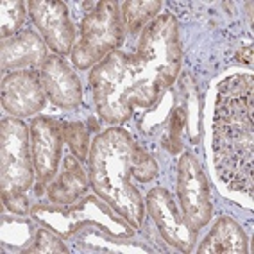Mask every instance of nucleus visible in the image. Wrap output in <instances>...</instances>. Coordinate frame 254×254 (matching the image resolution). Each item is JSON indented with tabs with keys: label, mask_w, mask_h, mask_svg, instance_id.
Here are the masks:
<instances>
[{
	"label": "nucleus",
	"mask_w": 254,
	"mask_h": 254,
	"mask_svg": "<svg viewBox=\"0 0 254 254\" xmlns=\"http://www.w3.org/2000/svg\"><path fill=\"white\" fill-rule=\"evenodd\" d=\"M90 183L106 204L134 229L141 227L145 206L132 177L147 183L158 176V163L122 127H109L91 143Z\"/></svg>",
	"instance_id": "1"
},
{
	"label": "nucleus",
	"mask_w": 254,
	"mask_h": 254,
	"mask_svg": "<svg viewBox=\"0 0 254 254\" xmlns=\"http://www.w3.org/2000/svg\"><path fill=\"white\" fill-rule=\"evenodd\" d=\"M213 163L227 188L253 199L254 79L233 75L220 84L213 115Z\"/></svg>",
	"instance_id": "2"
},
{
	"label": "nucleus",
	"mask_w": 254,
	"mask_h": 254,
	"mask_svg": "<svg viewBox=\"0 0 254 254\" xmlns=\"http://www.w3.org/2000/svg\"><path fill=\"white\" fill-rule=\"evenodd\" d=\"M134 102L149 108L176 81L181 68V43L172 14H161L141 32L136 54H127Z\"/></svg>",
	"instance_id": "3"
},
{
	"label": "nucleus",
	"mask_w": 254,
	"mask_h": 254,
	"mask_svg": "<svg viewBox=\"0 0 254 254\" xmlns=\"http://www.w3.org/2000/svg\"><path fill=\"white\" fill-rule=\"evenodd\" d=\"M32 217L41 226L49 227L59 236L75 235L84 226L95 224L106 235L113 238H129L134 235V227L120 215H113V208L106 202H100L97 197L86 199L75 206H36L32 208Z\"/></svg>",
	"instance_id": "4"
},
{
	"label": "nucleus",
	"mask_w": 254,
	"mask_h": 254,
	"mask_svg": "<svg viewBox=\"0 0 254 254\" xmlns=\"http://www.w3.org/2000/svg\"><path fill=\"white\" fill-rule=\"evenodd\" d=\"M90 81L100 117L109 124L126 122L136 108L127 54H108L91 72Z\"/></svg>",
	"instance_id": "5"
},
{
	"label": "nucleus",
	"mask_w": 254,
	"mask_h": 254,
	"mask_svg": "<svg viewBox=\"0 0 254 254\" xmlns=\"http://www.w3.org/2000/svg\"><path fill=\"white\" fill-rule=\"evenodd\" d=\"M118 2H97L81 23V40L73 47L72 61L79 70L100 63L124 40V22Z\"/></svg>",
	"instance_id": "6"
},
{
	"label": "nucleus",
	"mask_w": 254,
	"mask_h": 254,
	"mask_svg": "<svg viewBox=\"0 0 254 254\" xmlns=\"http://www.w3.org/2000/svg\"><path fill=\"white\" fill-rule=\"evenodd\" d=\"M34 161L31 129L16 118H4L0 127V190L2 199L23 195L32 186Z\"/></svg>",
	"instance_id": "7"
},
{
	"label": "nucleus",
	"mask_w": 254,
	"mask_h": 254,
	"mask_svg": "<svg viewBox=\"0 0 254 254\" xmlns=\"http://www.w3.org/2000/svg\"><path fill=\"white\" fill-rule=\"evenodd\" d=\"M177 195L181 200V213L191 229H200L209 222L213 213L209 185L195 154L185 152L179 161Z\"/></svg>",
	"instance_id": "8"
},
{
	"label": "nucleus",
	"mask_w": 254,
	"mask_h": 254,
	"mask_svg": "<svg viewBox=\"0 0 254 254\" xmlns=\"http://www.w3.org/2000/svg\"><path fill=\"white\" fill-rule=\"evenodd\" d=\"M63 124L52 117H36L31 124V152L40 185L56 176L63 149Z\"/></svg>",
	"instance_id": "9"
},
{
	"label": "nucleus",
	"mask_w": 254,
	"mask_h": 254,
	"mask_svg": "<svg viewBox=\"0 0 254 254\" xmlns=\"http://www.w3.org/2000/svg\"><path fill=\"white\" fill-rule=\"evenodd\" d=\"M27 5L47 45L56 54H68L75 41V29L70 20L68 7L59 0H31Z\"/></svg>",
	"instance_id": "10"
},
{
	"label": "nucleus",
	"mask_w": 254,
	"mask_h": 254,
	"mask_svg": "<svg viewBox=\"0 0 254 254\" xmlns=\"http://www.w3.org/2000/svg\"><path fill=\"white\" fill-rule=\"evenodd\" d=\"M47 93L38 70H18L2 81V106L13 117H31L45 108Z\"/></svg>",
	"instance_id": "11"
},
{
	"label": "nucleus",
	"mask_w": 254,
	"mask_h": 254,
	"mask_svg": "<svg viewBox=\"0 0 254 254\" xmlns=\"http://www.w3.org/2000/svg\"><path fill=\"white\" fill-rule=\"evenodd\" d=\"M147 208L168 244L177 247L181 253H190L193 249L197 231L185 222L183 215L177 213V206L168 190L152 188L147 195Z\"/></svg>",
	"instance_id": "12"
},
{
	"label": "nucleus",
	"mask_w": 254,
	"mask_h": 254,
	"mask_svg": "<svg viewBox=\"0 0 254 254\" xmlns=\"http://www.w3.org/2000/svg\"><path fill=\"white\" fill-rule=\"evenodd\" d=\"M41 84L50 102L63 109H73L82 102V84L59 56H49L40 68Z\"/></svg>",
	"instance_id": "13"
},
{
	"label": "nucleus",
	"mask_w": 254,
	"mask_h": 254,
	"mask_svg": "<svg viewBox=\"0 0 254 254\" xmlns=\"http://www.w3.org/2000/svg\"><path fill=\"white\" fill-rule=\"evenodd\" d=\"M2 70L18 72L27 68H40L47 56V49L41 38L32 31H22L14 36L2 40Z\"/></svg>",
	"instance_id": "14"
},
{
	"label": "nucleus",
	"mask_w": 254,
	"mask_h": 254,
	"mask_svg": "<svg viewBox=\"0 0 254 254\" xmlns=\"http://www.w3.org/2000/svg\"><path fill=\"white\" fill-rule=\"evenodd\" d=\"M200 254H244L249 253V242L244 229L229 217L218 218L213 229L199 247Z\"/></svg>",
	"instance_id": "15"
},
{
	"label": "nucleus",
	"mask_w": 254,
	"mask_h": 254,
	"mask_svg": "<svg viewBox=\"0 0 254 254\" xmlns=\"http://www.w3.org/2000/svg\"><path fill=\"white\" fill-rule=\"evenodd\" d=\"M88 190V179L86 174L79 165L75 156H66L64 158V168L59 174L54 185L49 188V199L58 206H70L77 202Z\"/></svg>",
	"instance_id": "16"
},
{
	"label": "nucleus",
	"mask_w": 254,
	"mask_h": 254,
	"mask_svg": "<svg viewBox=\"0 0 254 254\" xmlns=\"http://www.w3.org/2000/svg\"><path fill=\"white\" fill-rule=\"evenodd\" d=\"M120 7H122L120 14L126 29L129 32H136L150 18H154L161 7V2H124Z\"/></svg>",
	"instance_id": "17"
},
{
	"label": "nucleus",
	"mask_w": 254,
	"mask_h": 254,
	"mask_svg": "<svg viewBox=\"0 0 254 254\" xmlns=\"http://www.w3.org/2000/svg\"><path fill=\"white\" fill-rule=\"evenodd\" d=\"M25 22V2L22 0H4L0 5V32L2 40L14 36Z\"/></svg>",
	"instance_id": "18"
},
{
	"label": "nucleus",
	"mask_w": 254,
	"mask_h": 254,
	"mask_svg": "<svg viewBox=\"0 0 254 254\" xmlns=\"http://www.w3.org/2000/svg\"><path fill=\"white\" fill-rule=\"evenodd\" d=\"M63 132L64 140L68 141L72 154L79 159L88 158V143H90V134L84 124L72 122V124H63Z\"/></svg>",
	"instance_id": "19"
},
{
	"label": "nucleus",
	"mask_w": 254,
	"mask_h": 254,
	"mask_svg": "<svg viewBox=\"0 0 254 254\" xmlns=\"http://www.w3.org/2000/svg\"><path fill=\"white\" fill-rule=\"evenodd\" d=\"M25 253H68L63 242L56 236L54 231L49 229H38L34 233V240L31 247H25Z\"/></svg>",
	"instance_id": "20"
},
{
	"label": "nucleus",
	"mask_w": 254,
	"mask_h": 254,
	"mask_svg": "<svg viewBox=\"0 0 254 254\" xmlns=\"http://www.w3.org/2000/svg\"><path fill=\"white\" fill-rule=\"evenodd\" d=\"M186 122V115L183 109H176L170 117V140L176 141L177 147H179V138H181L183 127H185Z\"/></svg>",
	"instance_id": "21"
},
{
	"label": "nucleus",
	"mask_w": 254,
	"mask_h": 254,
	"mask_svg": "<svg viewBox=\"0 0 254 254\" xmlns=\"http://www.w3.org/2000/svg\"><path fill=\"white\" fill-rule=\"evenodd\" d=\"M240 61L247 64H253V45H249L245 50H240V56H238Z\"/></svg>",
	"instance_id": "22"
}]
</instances>
